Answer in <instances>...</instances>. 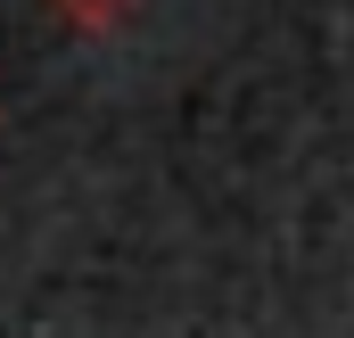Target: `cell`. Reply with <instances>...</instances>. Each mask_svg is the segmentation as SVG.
<instances>
[{
    "instance_id": "obj_1",
    "label": "cell",
    "mask_w": 354,
    "mask_h": 338,
    "mask_svg": "<svg viewBox=\"0 0 354 338\" xmlns=\"http://www.w3.org/2000/svg\"><path fill=\"white\" fill-rule=\"evenodd\" d=\"M41 8H50V17H66L75 33H115L140 0H41Z\"/></svg>"
}]
</instances>
